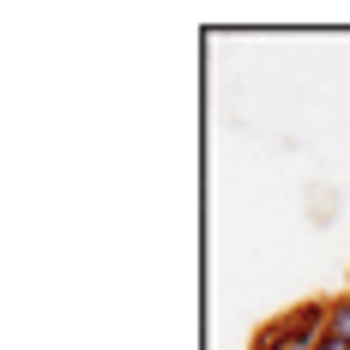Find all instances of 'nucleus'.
I'll return each instance as SVG.
<instances>
[{"label": "nucleus", "mask_w": 350, "mask_h": 350, "mask_svg": "<svg viewBox=\"0 0 350 350\" xmlns=\"http://www.w3.org/2000/svg\"><path fill=\"white\" fill-rule=\"evenodd\" d=\"M320 338H326V302H296L254 332V350H320Z\"/></svg>", "instance_id": "nucleus-1"}, {"label": "nucleus", "mask_w": 350, "mask_h": 350, "mask_svg": "<svg viewBox=\"0 0 350 350\" xmlns=\"http://www.w3.org/2000/svg\"><path fill=\"white\" fill-rule=\"evenodd\" d=\"M326 332H332V338H345V345H350V290H345V296H332V302H326Z\"/></svg>", "instance_id": "nucleus-2"}, {"label": "nucleus", "mask_w": 350, "mask_h": 350, "mask_svg": "<svg viewBox=\"0 0 350 350\" xmlns=\"http://www.w3.org/2000/svg\"><path fill=\"white\" fill-rule=\"evenodd\" d=\"M320 350H350L345 338H332V332H326V338H320Z\"/></svg>", "instance_id": "nucleus-3"}]
</instances>
